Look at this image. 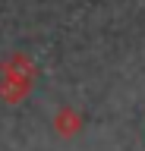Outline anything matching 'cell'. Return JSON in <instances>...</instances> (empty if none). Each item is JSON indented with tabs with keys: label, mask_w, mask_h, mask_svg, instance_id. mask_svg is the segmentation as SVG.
Here are the masks:
<instances>
[]
</instances>
